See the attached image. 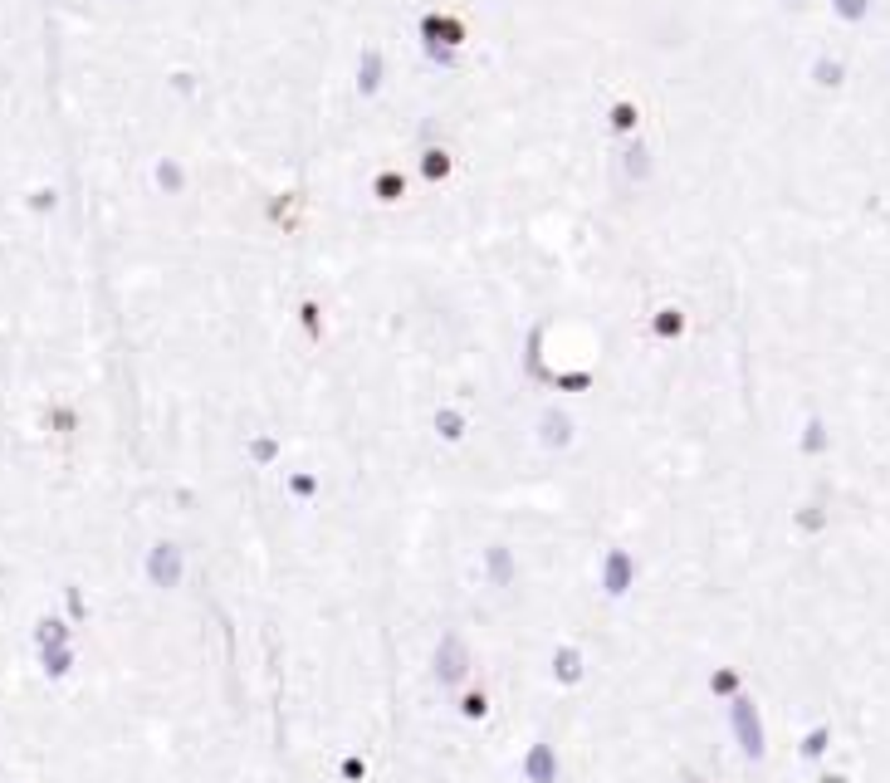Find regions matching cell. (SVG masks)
Instances as JSON below:
<instances>
[{"label": "cell", "instance_id": "cell-1", "mask_svg": "<svg viewBox=\"0 0 890 783\" xmlns=\"http://www.w3.org/2000/svg\"><path fill=\"white\" fill-rule=\"evenodd\" d=\"M465 661H470L465 642H460V637H441V646H436V681H441V686H460Z\"/></svg>", "mask_w": 890, "mask_h": 783}, {"label": "cell", "instance_id": "cell-3", "mask_svg": "<svg viewBox=\"0 0 890 783\" xmlns=\"http://www.w3.org/2000/svg\"><path fill=\"white\" fill-rule=\"evenodd\" d=\"M602 588H607L612 598L631 593V553H626V549L607 553V563H602Z\"/></svg>", "mask_w": 890, "mask_h": 783}, {"label": "cell", "instance_id": "cell-6", "mask_svg": "<svg viewBox=\"0 0 890 783\" xmlns=\"http://www.w3.org/2000/svg\"><path fill=\"white\" fill-rule=\"evenodd\" d=\"M582 676V656L578 651H558V681H578Z\"/></svg>", "mask_w": 890, "mask_h": 783}, {"label": "cell", "instance_id": "cell-4", "mask_svg": "<svg viewBox=\"0 0 890 783\" xmlns=\"http://www.w3.org/2000/svg\"><path fill=\"white\" fill-rule=\"evenodd\" d=\"M524 774H529V783H553L558 779V754H553V744H534V749H529Z\"/></svg>", "mask_w": 890, "mask_h": 783}, {"label": "cell", "instance_id": "cell-7", "mask_svg": "<svg viewBox=\"0 0 890 783\" xmlns=\"http://www.w3.org/2000/svg\"><path fill=\"white\" fill-rule=\"evenodd\" d=\"M465 715L480 720V715H485V695H465Z\"/></svg>", "mask_w": 890, "mask_h": 783}, {"label": "cell", "instance_id": "cell-8", "mask_svg": "<svg viewBox=\"0 0 890 783\" xmlns=\"http://www.w3.org/2000/svg\"><path fill=\"white\" fill-rule=\"evenodd\" d=\"M685 783H700V779H685Z\"/></svg>", "mask_w": 890, "mask_h": 783}, {"label": "cell", "instance_id": "cell-2", "mask_svg": "<svg viewBox=\"0 0 890 783\" xmlns=\"http://www.w3.org/2000/svg\"><path fill=\"white\" fill-rule=\"evenodd\" d=\"M147 578H152L157 588H177V578H181V549L177 544H157V549L147 553Z\"/></svg>", "mask_w": 890, "mask_h": 783}, {"label": "cell", "instance_id": "cell-5", "mask_svg": "<svg viewBox=\"0 0 890 783\" xmlns=\"http://www.w3.org/2000/svg\"><path fill=\"white\" fill-rule=\"evenodd\" d=\"M490 578L499 583V588L514 578V553L504 549V544H494V549H490Z\"/></svg>", "mask_w": 890, "mask_h": 783}]
</instances>
